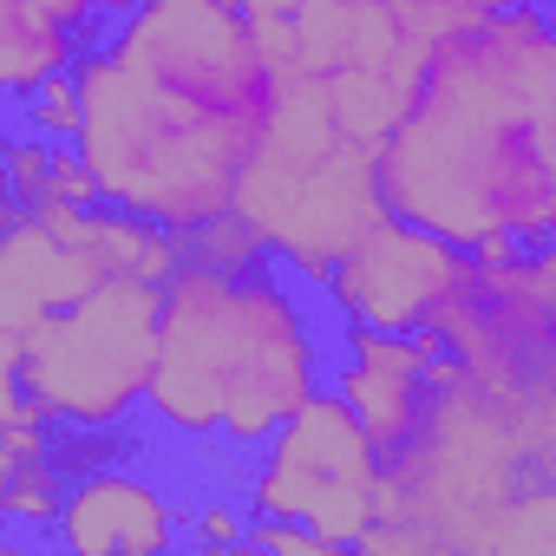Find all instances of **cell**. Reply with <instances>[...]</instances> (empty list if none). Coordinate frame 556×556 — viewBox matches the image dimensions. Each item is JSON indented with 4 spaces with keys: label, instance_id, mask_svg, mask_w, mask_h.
Listing matches in <instances>:
<instances>
[{
    "label": "cell",
    "instance_id": "16",
    "mask_svg": "<svg viewBox=\"0 0 556 556\" xmlns=\"http://www.w3.org/2000/svg\"><path fill=\"white\" fill-rule=\"evenodd\" d=\"M34 8H40V14H53L60 27H73L86 47H105V40H112V27L99 21V0H34Z\"/></svg>",
    "mask_w": 556,
    "mask_h": 556
},
{
    "label": "cell",
    "instance_id": "5",
    "mask_svg": "<svg viewBox=\"0 0 556 556\" xmlns=\"http://www.w3.org/2000/svg\"><path fill=\"white\" fill-rule=\"evenodd\" d=\"M242 504L262 517H302L334 549H361V536L387 504V452L374 445L361 413L334 387H321L255 452Z\"/></svg>",
    "mask_w": 556,
    "mask_h": 556
},
{
    "label": "cell",
    "instance_id": "11",
    "mask_svg": "<svg viewBox=\"0 0 556 556\" xmlns=\"http://www.w3.org/2000/svg\"><path fill=\"white\" fill-rule=\"evenodd\" d=\"M328 387L361 413V426L374 432V445H380L387 458L406 452L413 432H419L426 413H432V387H426V374H406V367H387V361L341 354L334 374H328Z\"/></svg>",
    "mask_w": 556,
    "mask_h": 556
},
{
    "label": "cell",
    "instance_id": "10",
    "mask_svg": "<svg viewBox=\"0 0 556 556\" xmlns=\"http://www.w3.org/2000/svg\"><path fill=\"white\" fill-rule=\"evenodd\" d=\"M105 282V262L60 229H47L34 210H8V242H0V341L27 334L34 321L73 308Z\"/></svg>",
    "mask_w": 556,
    "mask_h": 556
},
{
    "label": "cell",
    "instance_id": "3",
    "mask_svg": "<svg viewBox=\"0 0 556 556\" xmlns=\"http://www.w3.org/2000/svg\"><path fill=\"white\" fill-rule=\"evenodd\" d=\"M73 79L86 99V125L73 144L92 164L105 203L151 216L177 236H203L210 223L236 216L242 164L262 144L255 131L157 86L112 47H86Z\"/></svg>",
    "mask_w": 556,
    "mask_h": 556
},
{
    "label": "cell",
    "instance_id": "17",
    "mask_svg": "<svg viewBox=\"0 0 556 556\" xmlns=\"http://www.w3.org/2000/svg\"><path fill=\"white\" fill-rule=\"evenodd\" d=\"M138 8H144V0H99V21H105V27H118V21H125V14H138Z\"/></svg>",
    "mask_w": 556,
    "mask_h": 556
},
{
    "label": "cell",
    "instance_id": "15",
    "mask_svg": "<svg viewBox=\"0 0 556 556\" xmlns=\"http://www.w3.org/2000/svg\"><path fill=\"white\" fill-rule=\"evenodd\" d=\"M184 536H190V543H203V549H249V504L203 497V504H190Z\"/></svg>",
    "mask_w": 556,
    "mask_h": 556
},
{
    "label": "cell",
    "instance_id": "2",
    "mask_svg": "<svg viewBox=\"0 0 556 556\" xmlns=\"http://www.w3.org/2000/svg\"><path fill=\"white\" fill-rule=\"evenodd\" d=\"M295 268L275 255L255 262H190L164 282L157 374H151V439L164 445H223L262 452L321 387L328 348L341 341L328 302H315Z\"/></svg>",
    "mask_w": 556,
    "mask_h": 556
},
{
    "label": "cell",
    "instance_id": "14",
    "mask_svg": "<svg viewBox=\"0 0 556 556\" xmlns=\"http://www.w3.org/2000/svg\"><path fill=\"white\" fill-rule=\"evenodd\" d=\"M14 125H27V131L53 138V144H73V138H79V125H86V99H79V79H73V73H60V79L34 86L27 99H14Z\"/></svg>",
    "mask_w": 556,
    "mask_h": 556
},
{
    "label": "cell",
    "instance_id": "9",
    "mask_svg": "<svg viewBox=\"0 0 556 556\" xmlns=\"http://www.w3.org/2000/svg\"><path fill=\"white\" fill-rule=\"evenodd\" d=\"M295 66L334 73H393L406 86L426 79L432 53L400 27L393 0H302L295 8Z\"/></svg>",
    "mask_w": 556,
    "mask_h": 556
},
{
    "label": "cell",
    "instance_id": "4",
    "mask_svg": "<svg viewBox=\"0 0 556 556\" xmlns=\"http://www.w3.org/2000/svg\"><path fill=\"white\" fill-rule=\"evenodd\" d=\"M157 328L164 289L144 275H105L73 308L0 341V380L21 387L73 439H118L131 419H144Z\"/></svg>",
    "mask_w": 556,
    "mask_h": 556
},
{
    "label": "cell",
    "instance_id": "18",
    "mask_svg": "<svg viewBox=\"0 0 556 556\" xmlns=\"http://www.w3.org/2000/svg\"><path fill=\"white\" fill-rule=\"evenodd\" d=\"M242 8H249V14L262 21V14H295V8H302V0H242Z\"/></svg>",
    "mask_w": 556,
    "mask_h": 556
},
{
    "label": "cell",
    "instance_id": "13",
    "mask_svg": "<svg viewBox=\"0 0 556 556\" xmlns=\"http://www.w3.org/2000/svg\"><path fill=\"white\" fill-rule=\"evenodd\" d=\"M66 478L73 471L60 458L0 478V523H8V536H47L53 543V523H60V504H66Z\"/></svg>",
    "mask_w": 556,
    "mask_h": 556
},
{
    "label": "cell",
    "instance_id": "19",
    "mask_svg": "<svg viewBox=\"0 0 556 556\" xmlns=\"http://www.w3.org/2000/svg\"><path fill=\"white\" fill-rule=\"evenodd\" d=\"M517 8H536V14H543V8H549V0H517Z\"/></svg>",
    "mask_w": 556,
    "mask_h": 556
},
{
    "label": "cell",
    "instance_id": "7",
    "mask_svg": "<svg viewBox=\"0 0 556 556\" xmlns=\"http://www.w3.org/2000/svg\"><path fill=\"white\" fill-rule=\"evenodd\" d=\"M465 268L471 249L387 210L321 282V302L334 328H432V315L465 282Z\"/></svg>",
    "mask_w": 556,
    "mask_h": 556
},
{
    "label": "cell",
    "instance_id": "1",
    "mask_svg": "<svg viewBox=\"0 0 556 556\" xmlns=\"http://www.w3.org/2000/svg\"><path fill=\"white\" fill-rule=\"evenodd\" d=\"M393 216L478 249L556 236V27L536 8H504L458 27L400 131L374 157Z\"/></svg>",
    "mask_w": 556,
    "mask_h": 556
},
{
    "label": "cell",
    "instance_id": "6",
    "mask_svg": "<svg viewBox=\"0 0 556 556\" xmlns=\"http://www.w3.org/2000/svg\"><path fill=\"white\" fill-rule=\"evenodd\" d=\"M387 216L380 170L367 144H341L321 164H242L236 184V223L262 236V249L295 268L308 289H321L341 268V255Z\"/></svg>",
    "mask_w": 556,
    "mask_h": 556
},
{
    "label": "cell",
    "instance_id": "8",
    "mask_svg": "<svg viewBox=\"0 0 556 556\" xmlns=\"http://www.w3.org/2000/svg\"><path fill=\"white\" fill-rule=\"evenodd\" d=\"M190 504L131 452H105L66 478L53 543L66 556H164L184 536Z\"/></svg>",
    "mask_w": 556,
    "mask_h": 556
},
{
    "label": "cell",
    "instance_id": "21",
    "mask_svg": "<svg viewBox=\"0 0 556 556\" xmlns=\"http://www.w3.org/2000/svg\"><path fill=\"white\" fill-rule=\"evenodd\" d=\"M549 249H556V236H549Z\"/></svg>",
    "mask_w": 556,
    "mask_h": 556
},
{
    "label": "cell",
    "instance_id": "12",
    "mask_svg": "<svg viewBox=\"0 0 556 556\" xmlns=\"http://www.w3.org/2000/svg\"><path fill=\"white\" fill-rule=\"evenodd\" d=\"M79 53L86 40L53 14H40L34 0H0V86H8V99H27L34 86L73 73Z\"/></svg>",
    "mask_w": 556,
    "mask_h": 556
},
{
    "label": "cell",
    "instance_id": "20",
    "mask_svg": "<svg viewBox=\"0 0 556 556\" xmlns=\"http://www.w3.org/2000/svg\"><path fill=\"white\" fill-rule=\"evenodd\" d=\"M543 14H549V27H556V0H549V8H543Z\"/></svg>",
    "mask_w": 556,
    "mask_h": 556
}]
</instances>
